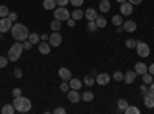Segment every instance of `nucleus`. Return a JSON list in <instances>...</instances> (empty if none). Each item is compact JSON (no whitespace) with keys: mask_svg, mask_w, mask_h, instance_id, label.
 <instances>
[{"mask_svg":"<svg viewBox=\"0 0 154 114\" xmlns=\"http://www.w3.org/2000/svg\"><path fill=\"white\" fill-rule=\"evenodd\" d=\"M22 53H23V43L16 42L14 45H12V46L9 48V51H8V56H6V57H8L11 62H16V60H19V59H20Z\"/></svg>","mask_w":154,"mask_h":114,"instance_id":"7ed1b4c3","label":"nucleus"},{"mask_svg":"<svg viewBox=\"0 0 154 114\" xmlns=\"http://www.w3.org/2000/svg\"><path fill=\"white\" fill-rule=\"evenodd\" d=\"M99 9H100V12H108L111 9L109 0H99Z\"/></svg>","mask_w":154,"mask_h":114,"instance_id":"f3484780","label":"nucleus"},{"mask_svg":"<svg viewBox=\"0 0 154 114\" xmlns=\"http://www.w3.org/2000/svg\"><path fill=\"white\" fill-rule=\"evenodd\" d=\"M82 99L85 100V102H91V100L94 99V94H93V91H85V93L82 94Z\"/></svg>","mask_w":154,"mask_h":114,"instance_id":"bb28decb","label":"nucleus"},{"mask_svg":"<svg viewBox=\"0 0 154 114\" xmlns=\"http://www.w3.org/2000/svg\"><path fill=\"white\" fill-rule=\"evenodd\" d=\"M28 40H29L32 45H38V42H40V35H38L37 32H29Z\"/></svg>","mask_w":154,"mask_h":114,"instance_id":"5701e85b","label":"nucleus"},{"mask_svg":"<svg viewBox=\"0 0 154 114\" xmlns=\"http://www.w3.org/2000/svg\"><path fill=\"white\" fill-rule=\"evenodd\" d=\"M83 83H85L86 86H93V85L96 83V79L93 77V75H86V77L83 79Z\"/></svg>","mask_w":154,"mask_h":114,"instance_id":"c756f323","label":"nucleus"},{"mask_svg":"<svg viewBox=\"0 0 154 114\" xmlns=\"http://www.w3.org/2000/svg\"><path fill=\"white\" fill-rule=\"evenodd\" d=\"M125 45H126V48H136V45H137V40H134V39H128L126 42H125Z\"/></svg>","mask_w":154,"mask_h":114,"instance_id":"c9c22d12","label":"nucleus"},{"mask_svg":"<svg viewBox=\"0 0 154 114\" xmlns=\"http://www.w3.org/2000/svg\"><path fill=\"white\" fill-rule=\"evenodd\" d=\"M9 14V9L6 5H0V17H8Z\"/></svg>","mask_w":154,"mask_h":114,"instance_id":"7c9ffc66","label":"nucleus"},{"mask_svg":"<svg viewBox=\"0 0 154 114\" xmlns=\"http://www.w3.org/2000/svg\"><path fill=\"white\" fill-rule=\"evenodd\" d=\"M12 105H14L16 111L19 112H28L31 109V100L28 97L25 96H19V97H14V102H12Z\"/></svg>","mask_w":154,"mask_h":114,"instance_id":"f03ea898","label":"nucleus"},{"mask_svg":"<svg viewBox=\"0 0 154 114\" xmlns=\"http://www.w3.org/2000/svg\"><path fill=\"white\" fill-rule=\"evenodd\" d=\"M122 28H123L126 32H134L136 28H137V25H136V22H133V20H126V22L122 23Z\"/></svg>","mask_w":154,"mask_h":114,"instance_id":"f8f14e48","label":"nucleus"},{"mask_svg":"<svg viewBox=\"0 0 154 114\" xmlns=\"http://www.w3.org/2000/svg\"><path fill=\"white\" fill-rule=\"evenodd\" d=\"M128 105H130V103H128L126 102V99H119L117 100V106H119V111H123Z\"/></svg>","mask_w":154,"mask_h":114,"instance_id":"c85d7f7f","label":"nucleus"},{"mask_svg":"<svg viewBox=\"0 0 154 114\" xmlns=\"http://www.w3.org/2000/svg\"><path fill=\"white\" fill-rule=\"evenodd\" d=\"M143 102L146 105V108H154V93H146L143 96Z\"/></svg>","mask_w":154,"mask_h":114,"instance_id":"2eb2a0df","label":"nucleus"},{"mask_svg":"<svg viewBox=\"0 0 154 114\" xmlns=\"http://www.w3.org/2000/svg\"><path fill=\"white\" fill-rule=\"evenodd\" d=\"M71 17L77 22V20H80V19H83V17H85V12H83L80 8H75V9L71 12Z\"/></svg>","mask_w":154,"mask_h":114,"instance_id":"aec40b11","label":"nucleus"},{"mask_svg":"<svg viewBox=\"0 0 154 114\" xmlns=\"http://www.w3.org/2000/svg\"><path fill=\"white\" fill-rule=\"evenodd\" d=\"M71 90V88H69V83L66 82V80H63L62 83H60V91H63V93H68Z\"/></svg>","mask_w":154,"mask_h":114,"instance_id":"72a5a7b5","label":"nucleus"},{"mask_svg":"<svg viewBox=\"0 0 154 114\" xmlns=\"http://www.w3.org/2000/svg\"><path fill=\"white\" fill-rule=\"evenodd\" d=\"M116 2H119V3H123V2H126V0H116Z\"/></svg>","mask_w":154,"mask_h":114,"instance_id":"603ef678","label":"nucleus"},{"mask_svg":"<svg viewBox=\"0 0 154 114\" xmlns=\"http://www.w3.org/2000/svg\"><path fill=\"white\" fill-rule=\"evenodd\" d=\"M48 34H42V37H40V40H48Z\"/></svg>","mask_w":154,"mask_h":114,"instance_id":"3c124183","label":"nucleus"},{"mask_svg":"<svg viewBox=\"0 0 154 114\" xmlns=\"http://www.w3.org/2000/svg\"><path fill=\"white\" fill-rule=\"evenodd\" d=\"M12 28V22L8 17H2L0 19V32H8Z\"/></svg>","mask_w":154,"mask_h":114,"instance_id":"0eeeda50","label":"nucleus"},{"mask_svg":"<svg viewBox=\"0 0 154 114\" xmlns=\"http://www.w3.org/2000/svg\"><path fill=\"white\" fill-rule=\"evenodd\" d=\"M2 112L3 114H14L16 112V108H14V105H12V103H6V105H3Z\"/></svg>","mask_w":154,"mask_h":114,"instance_id":"4be33fe9","label":"nucleus"},{"mask_svg":"<svg viewBox=\"0 0 154 114\" xmlns=\"http://www.w3.org/2000/svg\"><path fill=\"white\" fill-rule=\"evenodd\" d=\"M134 71H136V72H137L139 75H142V74L148 72V66L145 65V63L139 62V63H136V66H134Z\"/></svg>","mask_w":154,"mask_h":114,"instance_id":"dca6fc26","label":"nucleus"},{"mask_svg":"<svg viewBox=\"0 0 154 114\" xmlns=\"http://www.w3.org/2000/svg\"><path fill=\"white\" fill-rule=\"evenodd\" d=\"M43 8L48 9V11H53L57 8V3H56V0H43Z\"/></svg>","mask_w":154,"mask_h":114,"instance_id":"412c9836","label":"nucleus"},{"mask_svg":"<svg viewBox=\"0 0 154 114\" xmlns=\"http://www.w3.org/2000/svg\"><path fill=\"white\" fill-rule=\"evenodd\" d=\"M140 93H142L143 96H145V94L148 93V88H146V83H143L142 86H140Z\"/></svg>","mask_w":154,"mask_h":114,"instance_id":"c03bdc74","label":"nucleus"},{"mask_svg":"<svg viewBox=\"0 0 154 114\" xmlns=\"http://www.w3.org/2000/svg\"><path fill=\"white\" fill-rule=\"evenodd\" d=\"M128 2H130L131 5H140V3H142V0H128Z\"/></svg>","mask_w":154,"mask_h":114,"instance_id":"de8ad7c7","label":"nucleus"},{"mask_svg":"<svg viewBox=\"0 0 154 114\" xmlns=\"http://www.w3.org/2000/svg\"><path fill=\"white\" fill-rule=\"evenodd\" d=\"M59 75H60V79H63V80H66V82H69V79L72 77V74H71V71H69L68 68H65V66H62V68L59 69Z\"/></svg>","mask_w":154,"mask_h":114,"instance_id":"4468645a","label":"nucleus"},{"mask_svg":"<svg viewBox=\"0 0 154 114\" xmlns=\"http://www.w3.org/2000/svg\"><path fill=\"white\" fill-rule=\"evenodd\" d=\"M14 75H16V77H17V79H20V77H22V75H23V72H22V69H20V68H16V69H14Z\"/></svg>","mask_w":154,"mask_h":114,"instance_id":"37998d69","label":"nucleus"},{"mask_svg":"<svg viewBox=\"0 0 154 114\" xmlns=\"http://www.w3.org/2000/svg\"><path fill=\"white\" fill-rule=\"evenodd\" d=\"M148 72H151V74L154 75V63H151V65L148 66Z\"/></svg>","mask_w":154,"mask_h":114,"instance_id":"09e8293b","label":"nucleus"},{"mask_svg":"<svg viewBox=\"0 0 154 114\" xmlns=\"http://www.w3.org/2000/svg\"><path fill=\"white\" fill-rule=\"evenodd\" d=\"M96 25H97V28H105V26H106V19L102 17V16H97Z\"/></svg>","mask_w":154,"mask_h":114,"instance_id":"393cba45","label":"nucleus"},{"mask_svg":"<svg viewBox=\"0 0 154 114\" xmlns=\"http://www.w3.org/2000/svg\"><path fill=\"white\" fill-rule=\"evenodd\" d=\"M49 51H51V45H49V42H46V40L38 42V53L43 54V56H46V54H49Z\"/></svg>","mask_w":154,"mask_h":114,"instance_id":"9d476101","label":"nucleus"},{"mask_svg":"<svg viewBox=\"0 0 154 114\" xmlns=\"http://www.w3.org/2000/svg\"><path fill=\"white\" fill-rule=\"evenodd\" d=\"M56 3H57L59 6H66V5L69 3V0H56Z\"/></svg>","mask_w":154,"mask_h":114,"instance_id":"ea45409f","label":"nucleus"},{"mask_svg":"<svg viewBox=\"0 0 154 114\" xmlns=\"http://www.w3.org/2000/svg\"><path fill=\"white\" fill-rule=\"evenodd\" d=\"M65 112H66V111H65V108H60V106L54 109V114H65Z\"/></svg>","mask_w":154,"mask_h":114,"instance_id":"a18cd8bd","label":"nucleus"},{"mask_svg":"<svg viewBox=\"0 0 154 114\" xmlns=\"http://www.w3.org/2000/svg\"><path fill=\"white\" fill-rule=\"evenodd\" d=\"M112 79H114L116 82H122V80H123V72L116 71V72H114V75H112Z\"/></svg>","mask_w":154,"mask_h":114,"instance_id":"f704fd0d","label":"nucleus"},{"mask_svg":"<svg viewBox=\"0 0 154 114\" xmlns=\"http://www.w3.org/2000/svg\"><path fill=\"white\" fill-rule=\"evenodd\" d=\"M88 29L91 31V32H94V31L99 29V28H97V25H96V20H88Z\"/></svg>","mask_w":154,"mask_h":114,"instance_id":"2f4dec72","label":"nucleus"},{"mask_svg":"<svg viewBox=\"0 0 154 114\" xmlns=\"http://www.w3.org/2000/svg\"><path fill=\"white\" fill-rule=\"evenodd\" d=\"M8 62H9V59H8V57L0 56V69H2V68H5V66L8 65Z\"/></svg>","mask_w":154,"mask_h":114,"instance_id":"e433bc0d","label":"nucleus"},{"mask_svg":"<svg viewBox=\"0 0 154 114\" xmlns=\"http://www.w3.org/2000/svg\"><path fill=\"white\" fill-rule=\"evenodd\" d=\"M136 77H137V72H136V71H126V74H123V80H125L128 85L134 83Z\"/></svg>","mask_w":154,"mask_h":114,"instance_id":"ddd939ff","label":"nucleus"},{"mask_svg":"<svg viewBox=\"0 0 154 114\" xmlns=\"http://www.w3.org/2000/svg\"><path fill=\"white\" fill-rule=\"evenodd\" d=\"M125 114H140V109L137 106H133V105H128L125 109H123Z\"/></svg>","mask_w":154,"mask_h":114,"instance_id":"b1692460","label":"nucleus"},{"mask_svg":"<svg viewBox=\"0 0 154 114\" xmlns=\"http://www.w3.org/2000/svg\"><path fill=\"white\" fill-rule=\"evenodd\" d=\"M49 26H51V29H53V31H59V29L62 28V22H60V20H57V19H54L53 22H51Z\"/></svg>","mask_w":154,"mask_h":114,"instance_id":"a878e982","label":"nucleus"},{"mask_svg":"<svg viewBox=\"0 0 154 114\" xmlns=\"http://www.w3.org/2000/svg\"><path fill=\"white\" fill-rule=\"evenodd\" d=\"M12 96H14V97L22 96V90H20V88H14V90H12Z\"/></svg>","mask_w":154,"mask_h":114,"instance_id":"a19ab883","label":"nucleus"},{"mask_svg":"<svg viewBox=\"0 0 154 114\" xmlns=\"http://www.w3.org/2000/svg\"><path fill=\"white\" fill-rule=\"evenodd\" d=\"M11 34L14 37V40L25 42V40H28V37H29V29L25 26L23 23H14L11 28Z\"/></svg>","mask_w":154,"mask_h":114,"instance_id":"f257e3e1","label":"nucleus"},{"mask_svg":"<svg viewBox=\"0 0 154 114\" xmlns=\"http://www.w3.org/2000/svg\"><path fill=\"white\" fill-rule=\"evenodd\" d=\"M82 85H83V82L79 80V79H72V77L69 79V88L71 90H80Z\"/></svg>","mask_w":154,"mask_h":114,"instance_id":"6ab92c4d","label":"nucleus"},{"mask_svg":"<svg viewBox=\"0 0 154 114\" xmlns=\"http://www.w3.org/2000/svg\"><path fill=\"white\" fill-rule=\"evenodd\" d=\"M133 6H134V5H131L130 2L120 3V12H122V16H130V14H133Z\"/></svg>","mask_w":154,"mask_h":114,"instance_id":"1a4fd4ad","label":"nucleus"},{"mask_svg":"<svg viewBox=\"0 0 154 114\" xmlns=\"http://www.w3.org/2000/svg\"><path fill=\"white\" fill-rule=\"evenodd\" d=\"M31 48H32V43L29 40H25L23 42V49H31Z\"/></svg>","mask_w":154,"mask_h":114,"instance_id":"79ce46f5","label":"nucleus"},{"mask_svg":"<svg viewBox=\"0 0 154 114\" xmlns=\"http://www.w3.org/2000/svg\"><path fill=\"white\" fill-rule=\"evenodd\" d=\"M69 17H71V14H69V11L65 6H59V8L54 9V19L63 22V20H68Z\"/></svg>","mask_w":154,"mask_h":114,"instance_id":"20e7f679","label":"nucleus"},{"mask_svg":"<svg viewBox=\"0 0 154 114\" xmlns=\"http://www.w3.org/2000/svg\"><path fill=\"white\" fill-rule=\"evenodd\" d=\"M82 99V96L79 94V90H71L68 91V100L71 103H79V100Z\"/></svg>","mask_w":154,"mask_h":114,"instance_id":"9b49d317","label":"nucleus"},{"mask_svg":"<svg viewBox=\"0 0 154 114\" xmlns=\"http://www.w3.org/2000/svg\"><path fill=\"white\" fill-rule=\"evenodd\" d=\"M142 80H143V83L149 85V83L152 82V74H151V72H145V74H142Z\"/></svg>","mask_w":154,"mask_h":114,"instance_id":"cd10ccee","label":"nucleus"},{"mask_svg":"<svg viewBox=\"0 0 154 114\" xmlns=\"http://www.w3.org/2000/svg\"><path fill=\"white\" fill-rule=\"evenodd\" d=\"M97 11L94 9V8H88L86 11H85V17L88 19V20H96L97 19Z\"/></svg>","mask_w":154,"mask_h":114,"instance_id":"a211bd4d","label":"nucleus"},{"mask_svg":"<svg viewBox=\"0 0 154 114\" xmlns=\"http://www.w3.org/2000/svg\"><path fill=\"white\" fill-rule=\"evenodd\" d=\"M148 91H149V93H154V80L149 83V90H148Z\"/></svg>","mask_w":154,"mask_h":114,"instance_id":"8fccbe9b","label":"nucleus"},{"mask_svg":"<svg viewBox=\"0 0 154 114\" xmlns=\"http://www.w3.org/2000/svg\"><path fill=\"white\" fill-rule=\"evenodd\" d=\"M69 3L74 5L75 8H80V6L83 5V0H69Z\"/></svg>","mask_w":154,"mask_h":114,"instance_id":"4c0bfd02","label":"nucleus"},{"mask_svg":"<svg viewBox=\"0 0 154 114\" xmlns=\"http://www.w3.org/2000/svg\"><path fill=\"white\" fill-rule=\"evenodd\" d=\"M8 19H9L12 23H14V22L17 20V14H16V12H9V14H8Z\"/></svg>","mask_w":154,"mask_h":114,"instance_id":"58836bf2","label":"nucleus"},{"mask_svg":"<svg viewBox=\"0 0 154 114\" xmlns=\"http://www.w3.org/2000/svg\"><path fill=\"white\" fill-rule=\"evenodd\" d=\"M66 23H68V26H74V23H75V20H74L72 17H69V19L66 20Z\"/></svg>","mask_w":154,"mask_h":114,"instance_id":"49530a36","label":"nucleus"},{"mask_svg":"<svg viewBox=\"0 0 154 114\" xmlns=\"http://www.w3.org/2000/svg\"><path fill=\"white\" fill-rule=\"evenodd\" d=\"M136 51H137V54L140 56V57H148L149 56V45L148 43H145V42H137V45H136Z\"/></svg>","mask_w":154,"mask_h":114,"instance_id":"39448f33","label":"nucleus"},{"mask_svg":"<svg viewBox=\"0 0 154 114\" xmlns=\"http://www.w3.org/2000/svg\"><path fill=\"white\" fill-rule=\"evenodd\" d=\"M109 80H111V77H109V74H106V72H100V74H97V77H96V83L97 85H108L109 83Z\"/></svg>","mask_w":154,"mask_h":114,"instance_id":"6e6552de","label":"nucleus"},{"mask_svg":"<svg viewBox=\"0 0 154 114\" xmlns=\"http://www.w3.org/2000/svg\"><path fill=\"white\" fill-rule=\"evenodd\" d=\"M48 42H49L51 46H54V48L59 46V45L62 43V35H60V32H59V31H54L53 34L48 37Z\"/></svg>","mask_w":154,"mask_h":114,"instance_id":"423d86ee","label":"nucleus"},{"mask_svg":"<svg viewBox=\"0 0 154 114\" xmlns=\"http://www.w3.org/2000/svg\"><path fill=\"white\" fill-rule=\"evenodd\" d=\"M112 23L116 25V26H122V23H123L122 16H114V17H112Z\"/></svg>","mask_w":154,"mask_h":114,"instance_id":"473e14b6","label":"nucleus"}]
</instances>
